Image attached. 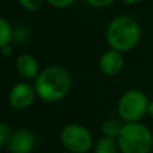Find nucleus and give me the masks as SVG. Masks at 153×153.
<instances>
[{
	"label": "nucleus",
	"mask_w": 153,
	"mask_h": 153,
	"mask_svg": "<svg viewBox=\"0 0 153 153\" xmlns=\"http://www.w3.org/2000/svg\"><path fill=\"white\" fill-rule=\"evenodd\" d=\"M38 98L45 102H58L63 100L71 87V75L65 67L53 65L39 73L34 81Z\"/></svg>",
	"instance_id": "1"
},
{
	"label": "nucleus",
	"mask_w": 153,
	"mask_h": 153,
	"mask_svg": "<svg viewBox=\"0 0 153 153\" xmlns=\"http://www.w3.org/2000/svg\"><path fill=\"white\" fill-rule=\"evenodd\" d=\"M105 38L110 48L120 53H126L140 43L141 27L134 18L120 15L108 24Z\"/></svg>",
	"instance_id": "2"
},
{
	"label": "nucleus",
	"mask_w": 153,
	"mask_h": 153,
	"mask_svg": "<svg viewBox=\"0 0 153 153\" xmlns=\"http://www.w3.org/2000/svg\"><path fill=\"white\" fill-rule=\"evenodd\" d=\"M121 153H151L153 148V134L143 122H125L118 137Z\"/></svg>",
	"instance_id": "3"
},
{
	"label": "nucleus",
	"mask_w": 153,
	"mask_h": 153,
	"mask_svg": "<svg viewBox=\"0 0 153 153\" xmlns=\"http://www.w3.org/2000/svg\"><path fill=\"white\" fill-rule=\"evenodd\" d=\"M149 100L145 93L137 89L125 91L118 100L117 111L122 121L125 122H137L148 114Z\"/></svg>",
	"instance_id": "4"
},
{
	"label": "nucleus",
	"mask_w": 153,
	"mask_h": 153,
	"mask_svg": "<svg viewBox=\"0 0 153 153\" xmlns=\"http://www.w3.org/2000/svg\"><path fill=\"white\" fill-rule=\"evenodd\" d=\"M61 144L71 153H86L93 146V136L87 128L79 124H69L61 130Z\"/></svg>",
	"instance_id": "5"
},
{
	"label": "nucleus",
	"mask_w": 153,
	"mask_h": 153,
	"mask_svg": "<svg viewBox=\"0 0 153 153\" xmlns=\"http://www.w3.org/2000/svg\"><path fill=\"white\" fill-rule=\"evenodd\" d=\"M38 97L35 86L28 81L16 83L8 93V103L13 110H26L35 102Z\"/></svg>",
	"instance_id": "6"
},
{
	"label": "nucleus",
	"mask_w": 153,
	"mask_h": 153,
	"mask_svg": "<svg viewBox=\"0 0 153 153\" xmlns=\"http://www.w3.org/2000/svg\"><path fill=\"white\" fill-rule=\"evenodd\" d=\"M35 143L36 137L34 132L27 128H20L13 132L7 149L10 153H31L35 148Z\"/></svg>",
	"instance_id": "7"
},
{
	"label": "nucleus",
	"mask_w": 153,
	"mask_h": 153,
	"mask_svg": "<svg viewBox=\"0 0 153 153\" xmlns=\"http://www.w3.org/2000/svg\"><path fill=\"white\" fill-rule=\"evenodd\" d=\"M124 67V56L122 53L117 50H110L105 51L100 58V69L101 71L108 76H114L120 74Z\"/></svg>",
	"instance_id": "8"
},
{
	"label": "nucleus",
	"mask_w": 153,
	"mask_h": 153,
	"mask_svg": "<svg viewBox=\"0 0 153 153\" xmlns=\"http://www.w3.org/2000/svg\"><path fill=\"white\" fill-rule=\"evenodd\" d=\"M16 71L26 81H35L39 75V63L31 54H22L16 58Z\"/></svg>",
	"instance_id": "9"
},
{
	"label": "nucleus",
	"mask_w": 153,
	"mask_h": 153,
	"mask_svg": "<svg viewBox=\"0 0 153 153\" xmlns=\"http://www.w3.org/2000/svg\"><path fill=\"white\" fill-rule=\"evenodd\" d=\"M118 151L120 146L117 138L106 137V136L101 137L94 146V153H118Z\"/></svg>",
	"instance_id": "10"
},
{
	"label": "nucleus",
	"mask_w": 153,
	"mask_h": 153,
	"mask_svg": "<svg viewBox=\"0 0 153 153\" xmlns=\"http://www.w3.org/2000/svg\"><path fill=\"white\" fill-rule=\"evenodd\" d=\"M13 36V27L10 24L7 19H0V47L11 45Z\"/></svg>",
	"instance_id": "11"
},
{
	"label": "nucleus",
	"mask_w": 153,
	"mask_h": 153,
	"mask_svg": "<svg viewBox=\"0 0 153 153\" xmlns=\"http://www.w3.org/2000/svg\"><path fill=\"white\" fill-rule=\"evenodd\" d=\"M31 36V31L26 24H16L13 27V36L12 42L16 45H24Z\"/></svg>",
	"instance_id": "12"
},
{
	"label": "nucleus",
	"mask_w": 153,
	"mask_h": 153,
	"mask_svg": "<svg viewBox=\"0 0 153 153\" xmlns=\"http://www.w3.org/2000/svg\"><path fill=\"white\" fill-rule=\"evenodd\" d=\"M121 128H122V125H120L117 121H114V120H108V121H105L102 124L101 130H102V134L106 136V137L117 138L120 132H121Z\"/></svg>",
	"instance_id": "13"
},
{
	"label": "nucleus",
	"mask_w": 153,
	"mask_h": 153,
	"mask_svg": "<svg viewBox=\"0 0 153 153\" xmlns=\"http://www.w3.org/2000/svg\"><path fill=\"white\" fill-rule=\"evenodd\" d=\"M13 130L11 129V126L5 122H1L0 124V145L7 148L8 144H10L11 138H12Z\"/></svg>",
	"instance_id": "14"
},
{
	"label": "nucleus",
	"mask_w": 153,
	"mask_h": 153,
	"mask_svg": "<svg viewBox=\"0 0 153 153\" xmlns=\"http://www.w3.org/2000/svg\"><path fill=\"white\" fill-rule=\"evenodd\" d=\"M45 1L46 0H18L19 5L30 12H35V11L40 10Z\"/></svg>",
	"instance_id": "15"
},
{
	"label": "nucleus",
	"mask_w": 153,
	"mask_h": 153,
	"mask_svg": "<svg viewBox=\"0 0 153 153\" xmlns=\"http://www.w3.org/2000/svg\"><path fill=\"white\" fill-rule=\"evenodd\" d=\"M46 1L55 8H67L74 4L76 0H46Z\"/></svg>",
	"instance_id": "16"
},
{
	"label": "nucleus",
	"mask_w": 153,
	"mask_h": 153,
	"mask_svg": "<svg viewBox=\"0 0 153 153\" xmlns=\"http://www.w3.org/2000/svg\"><path fill=\"white\" fill-rule=\"evenodd\" d=\"M116 0H86V3L90 5V7H94V8H105V7H109L110 4Z\"/></svg>",
	"instance_id": "17"
},
{
	"label": "nucleus",
	"mask_w": 153,
	"mask_h": 153,
	"mask_svg": "<svg viewBox=\"0 0 153 153\" xmlns=\"http://www.w3.org/2000/svg\"><path fill=\"white\" fill-rule=\"evenodd\" d=\"M12 46L11 45H7V46H3L1 47V53L3 55L5 56V58H8V56H11V54H12Z\"/></svg>",
	"instance_id": "18"
},
{
	"label": "nucleus",
	"mask_w": 153,
	"mask_h": 153,
	"mask_svg": "<svg viewBox=\"0 0 153 153\" xmlns=\"http://www.w3.org/2000/svg\"><path fill=\"white\" fill-rule=\"evenodd\" d=\"M125 4H129V5H134V4H138L141 0H122Z\"/></svg>",
	"instance_id": "19"
},
{
	"label": "nucleus",
	"mask_w": 153,
	"mask_h": 153,
	"mask_svg": "<svg viewBox=\"0 0 153 153\" xmlns=\"http://www.w3.org/2000/svg\"><path fill=\"white\" fill-rule=\"evenodd\" d=\"M148 114L151 117H153V101H149V105H148Z\"/></svg>",
	"instance_id": "20"
}]
</instances>
